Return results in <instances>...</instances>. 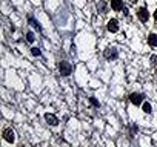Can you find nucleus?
Listing matches in <instances>:
<instances>
[{
  "label": "nucleus",
  "instance_id": "dca6fc26",
  "mask_svg": "<svg viewBox=\"0 0 157 147\" xmlns=\"http://www.w3.org/2000/svg\"><path fill=\"white\" fill-rule=\"evenodd\" d=\"M100 9H102V14H105V3L103 2L100 3Z\"/></svg>",
  "mask_w": 157,
  "mask_h": 147
},
{
  "label": "nucleus",
  "instance_id": "20e7f679",
  "mask_svg": "<svg viewBox=\"0 0 157 147\" xmlns=\"http://www.w3.org/2000/svg\"><path fill=\"white\" fill-rule=\"evenodd\" d=\"M106 28H108L109 32H117V31H119V22H117L116 19H111V20H108Z\"/></svg>",
  "mask_w": 157,
  "mask_h": 147
},
{
  "label": "nucleus",
  "instance_id": "2eb2a0df",
  "mask_svg": "<svg viewBox=\"0 0 157 147\" xmlns=\"http://www.w3.org/2000/svg\"><path fill=\"white\" fill-rule=\"evenodd\" d=\"M151 64H157V57H155V55L151 57Z\"/></svg>",
  "mask_w": 157,
  "mask_h": 147
},
{
  "label": "nucleus",
  "instance_id": "39448f33",
  "mask_svg": "<svg viewBox=\"0 0 157 147\" xmlns=\"http://www.w3.org/2000/svg\"><path fill=\"white\" fill-rule=\"evenodd\" d=\"M129 100H131V103H132L134 106H139V104H142V101H143V95H142V94H131V95H129Z\"/></svg>",
  "mask_w": 157,
  "mask_h": 147
},
{
  "label": "nucleus",
  "instance_id": "6e6552de",
  "mask_svg": "<svg viewBox=\"0 0 157 147\" xmlns=\"http://www.w3.org/2000/svg\"><path fill=\"white\" fill-rule=\"evenodd\" d=\"M111 8L114 11H120V9H123V2L122 0H111Z\"/></svg>",
  "mask_w": 157,
  "mask_h": 147
},
{
  "label": "nucleus",
  "instance_id": "7ed1b4c3",
  "mask_svg": "<svg viewBox=\"0 0 157 147\" xmlns=\"http://www.w3.org/2000/svg\"><path fill=\"white\" fill-rule=\"evenodd\" d=\"M3 139L8 141V142H14V139H16L14 130H13V129H5V130H3Z\"/></svg>",
  "mask_w": 157,
  "mask_h": 147
},
{
  "label": "nucleus",
  "instance_id": "f03ea898",
  "mask_svg": "<svg viewBox=\"0 0 157 147\" xmlns=\"http://www.w3.org/2000/svg\"><path fill=\"white\" fill-rule=\"evenodd\" d=\"M103 55H105V58H106V60H116V58L119 57V54H117V49H116V48H106Z\"/></svg>",
  "mask_w": 157,
  "mask_h": 147
},
{
  "label": "nucleus",
  "instance_id": "1a4fd4ad",
  "mask_svg": "<svg viewBox=\"0 0 157 147\" xmlns=\"http://www.w3.org/2000/svg\"><path fill=\"white\" fill-rule=\"evenodd\" d=\"M148 43H149V46H157V34H149Z\"/></svg>",
  "mask_w": 157,
  "mask_h": 147
},
{
  "label": "nucleus",
  "instance_id": "9d476101",
  "mask_svg": "<svg viewBox=\"0 0 157 147\" xmlns=\"http://www.w3.org/2000/svg\"><path fill=\"white\" fill-rule=\"evenodd\" d=\"M151 109H152V107H151L149 103H143V112H145V113H151V112H152Z\"/></svg>",
  "mask_w": 157,
  "mask_h": 147
},
{
  "label": "nucleus",
  "instance_id": "4468645a",
  "mask_svg": "<svg viewBox=\"0 0 157 147\" xmlns=\"http://www.w3.org/2000/svg\"><path fill=\"white\" fill-rule=\"evenodd\" d=\"M90 100H91V103H93V104H94V106H96V107H99V101H97V100H96V98H94V97H91V98H90Z\"/></svg>",
  "mask_w": 157,
  "mask_h": 147
},
{
  "label": "nucleus",
  "instance_id": "f8f14e48",
  "mask_svg": "<svg viewBox=\"0 0 157 147\" xmlns=\"http://www.w3.org/2000/svg\"><path fill=\"white\" fill-rule=\"evenodd\" d=\"M26 40H28L29 43H33V41L36 40V37H34V34H33V32H28V34H26Z\"/></svg>",
  "mask_w": 157,
  "mask_h": 147
},
{
  "label": "nucleus",
  "instance_id": "423d86ee",
  "mask_svg": "<svg viewBox=\"0 0 157 147\" xmlns=\"http://www.w3.org/2000/svg\"><path fill=\"white\" fill-rule=\"evenodd\" d=\"M45 120H46V123H48L49 126H57V124H59L57 117L52 115V113H45Z\"/></svg>",
  "mask_w": 157,
  "mask_h": 147
},
{
  "label": "nucleus",
  "instance_id": "f257e3e1",
  "mask_svg": "<svg viewBox=\"0 0 157 147\" xmlns=\"http://www.w3.org/2000/svg\"><path fill=\"white\" fill-rule=\"evenodd\" d=\"M59 69H60V74H62V75H65V77H68L69 75V74H71V64L68 63V61H62L60 63V66H59Z\"/></svg>",
  "mask_w": 157,
  "mask_h": 147
},
{
  "label": "nucleus",
  "instance_id": "0eeeda50",
  "mask_svg": "<svg viewBox=\"0 0 157 147\" xmlns=\"http://www.w3.org/2000/svg\"><path fill=\"white\" fill-rule=\"evenodd\" d=\"M137 16H139V20L140 22H148V19H149V14H148V11L145 9V8H140L139 9V13H137Z\"/></svg>",
  "mask_w": 157,
  "mask_h": 147
},
{
  "label": "nucleus",
  "instance_id": "9b49d317",
  "mask_svg": "<svg viewBox=\"0 0 157 147\" xmlns=\"http://www.w3.org/2000/svg\"><path fill=\"white\" fill-rule=\"evenodd\" d=\"M29 23H31V25H33L34 28H37V29H40V25H39V22H36V20L33 19V17H29Z\"/></svg>",
  "mask_w": 157,
  "mask_h": 147
},
{
  "label": "nucleus",
  "instance_id": "f3484780",
  "mask_svg": "<svg viewBox=\"0 0 157 147\" xmlns=\"http://www.w3.org/2000/svg\"><path fill=\"white\" fill-rule=\"evenodd\" d=\"M154 19H155V22H157V11L154 13Z\"/></svg>",
  "mask_w": 157,
  "mask_h": 147
},
{
  "label": "nucleus",
  "instance_id": "ddd939ff",
  "mask_svg": "<svg viewBox=\"0 0 157 147\" xmlns=\"http://www.w3.org/2000/svg\"><path fill=\"white\" fill-rule=\"evenodd\" d=\"M31 52H33V55H36V57H39V55L42 54L39 48H33V49H31Z\"/></svg>",
  "mask_w": 157,
  "mask_h": 147
}]
</instances>
